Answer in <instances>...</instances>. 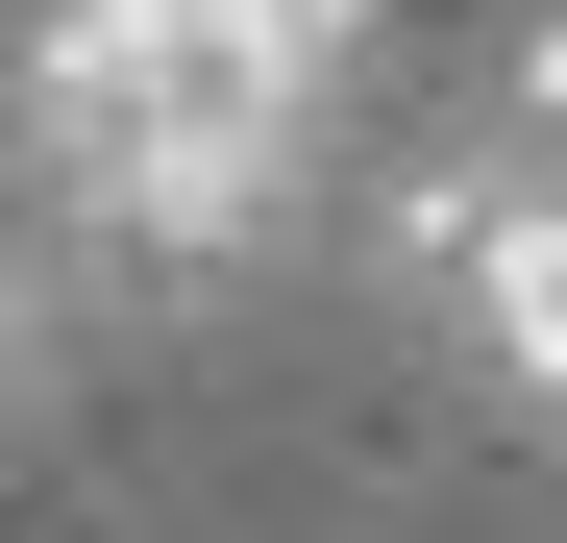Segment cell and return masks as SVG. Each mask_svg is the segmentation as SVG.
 I'll use <instances>...</instances> for the list:
<instances>
[{"label": "cell", "mask_w": 567, "mask_h": 543, "mask_svg": "<svg viewBox=\"0 0 567 543\" xmlns=\"http://www.w3.org/2000/svg\"><path fill=\"white\" fill-rule=\"evenodd\" d=\"M370 74V0H50L0 124L74 272H247Z\"/></svg>", "instance_id": "obj_1"}, {"label": "cell", "mask_w": 567, "mask_h": 543, "mask_svg": "<svg viewBox=\"0 0 567 543\" xmlns=\"http://www.w3.org/2000/svg\"><path fill=\"white\" fill-rule=\"evenodd\" d=\"M370 272H395V297H420L518 420H567V198H543V173H494V148L370 173Z\"/></svg>", "instance_id": "obj_2"}, {"label": "cell", "mask_w": 567, "mask_h": 543, "mask_svg": "<svg viewBox=\"0 0 567 543\" xmlns=\"http://www.w3.org/2000/svg\"><path fill=\"white\" fill-rule=\"evenodd\" d=\"M468 148L567 198V0H518V50H494V124H468Z\"/></svg>", "instance_id": "obj_3"}, {"label": "cell", "mask_w": 567, "mask_h": 543, "mask_svg": "<svg viewBox=\"0 0 567 543\" xmlns=\"http://www.w3.org/2000/svg\"><path fill=\"white\" fill-rule=\"evenodd\" d=\"M50 346H74V247H0V420L50 396Z\"/></svg>", "instance_id": "obj_4"}]
</instances>
